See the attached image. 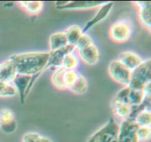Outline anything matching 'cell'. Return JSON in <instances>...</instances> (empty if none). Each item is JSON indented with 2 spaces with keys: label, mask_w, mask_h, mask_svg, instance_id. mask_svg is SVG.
<instances>
[{
  "label": "cell",
  "mask_w": 151,
  "mask_h": 142,
  "mask_svg": "<svg viewBox=\"0 0 151 142\" xmlns=\"http://www.w3.org/2000/svg\"><path fill=\"white\" fill-rule=\"evenodd\" d=\"M18 75L17 70L13 62L10 58L4 60L0 64V81L12 83Z\"/></svg>",
  "instance_id": "12"
},
{
  "label": "cell",
  "mask_w": 151,
  "mask_h": 142,
  "mask_svg": "<svg viewBox=\"0 0 151 142\" xmlns=\"http://www.w3.org/2000/svg\"><path fill=\"white\" fill-rule=\"evenodd\" d=\"M21 7L31 15H37L41 12L44 7V3L42 1H20Z\"/></svg>",
  "instance_id": "21"
},
{
  "label": "cell",
  "mask_w": 151,
  "mask_h": 142,
  "mask_svg": "<svg viewBox=\"0 0 151 142\" xmlns=\"http://www.w3.org/2000/svg\"><path fill=\"white\" fill-rule=\"evenodd\" d=\"M111 107L115 116L121 119L122 120H125V119L131 117L133 108L127 103L113 100L111 103Z\"/></svg>",
  "instance_id": "15"
},
{
  "label": "cell",
  "mask_w": 151,
  "mask_h": 142,
  "mask_svg": "<svg viewBox=\"0 0 151 142\" xmlns=\"http://www.w3.org/2000/svg\"><path fill=\"white\" fill-rule=\"evenodd\" d=\"M75 50V47L72 45H66V47L60 48L55 51H50L49 55L48 63L47 67H54L55 69L60 68L61 66L62 61L63 58L67 55L73 53Z\"/></svg>",
  "instance_id": "10"
},
{
  "label": "cell",
  "mask_w": 151,
  "mask_h": 142,
  "mask_svg": "<svg viewBox=\"0 0 151 142\" xmlns=\"http://www.w3.org/2000/svg\"><path fill=\"white\" fill-rule=\"evenodd\" d=\"M139 142H145L150 140L151 136V128L148 126H139L137 131Z\"/></svg>",
  "instance_id": "27"
},
{
  "label": "cell",
  "mask_w": 151,
  "mask_h": 142,
  "mask_svg": "<svg viewBox=\"0 0 151 142\" xmlns=\"http://www.w3.org/2000/svg\"><path fill=\"white\" fill-rule=\"evenodd\" d=\"M78 64H79V60L73 52L67 55L63 58L60 67L65 70H76Z\"/></svg>",
  "instance_id": "23"
},
{
  "label": "cell",
  "mask_w": 151,
  "mask_h": 142,
  "mask_svg": "<svg viewBox=\"0 0 151 142\" xmlns=\"http://www.w3.org/2000/svg\"><path fill=\"white\" fill-rule=\"evenodd\" d=\"M114 3L111 1L108 2H104L100 7H99V10H97V13H95L94 17L90 19L86 24L85 27L83 28V33H86L87 31L89 30L90 29L97 25L100 22H103L104 19H106L109 15L110 12L111 11L113 8Z\"/></svg>",
  "instance_id": "8"
},
{
  "label": "cell",
  "mask_w": 151,
  "mask_h": 142,
  "mask_svg": "<svg viewBox=\"0 0 151 142\" xmlns=\"http://www.w3.org/2000/svg\"><path fill=\"white\" fill-rule=\"evenodd\" d=\"M79 57L86 64L92 66L95 65L100 59V52L94 44L78 49Z\"/></svg>",
  "instance_id": "11"
},
{
  "label": "cell",
  "mask_w": 151,
  "mask_h": 142,
  "mask_svg": "<svg viewBox=\"0 0 151 142\" xmlns=\"http://www.w3.org/2000/svg\"><path fill=\"white\" fill-rule=\"evenodd\" d=\"M22 142H52V141L38 133L28 132L23 136Z\"/></svg>",
  "instance_id": "24"
},
{
  "label": "cell",
  "mask_w": 151,
  "mask_h": 142,
  "mask_svg": "<svg viewBox=\"0 0 151 142\" xmlns=\"http://www.w3.org/2000/svg\"><path fill=\"white\" fill-rule=\"evenodd\" d=\"M132 32V25L129 21L119 19L112 24L109 29V35L114 42L124 43L131 38Z\"/></svg>",
  "instance_id": "4"
},
{
  "label": "cell",
  "mask_w": 151,
  "mask_h": 142,
  "mask_svg": "<svg viewBox=\"0 0 151 142\" xmlns=\"http://www.w3.org/2000/svg\"><path fill=\"white\" fill-rule=\"evenodd\" d=\"M139 125L135 122L134 119L122 120L119 125L117 142H139L137 131Z\"/></svg>",
  "instance_id": "6"
},
{
  "label": "cell",
  "mask_w": 151,
  "mask_h": 142,
  "mask_svg": "<svg viewBox=\"0 0 151 142\" xmlns=\"http://www.w3.org/2000/svg\"><path fill=\"white\" fill-rule=\"evenodd\" d=\"M49 42L50 51H55L68 45V41L64 32H57L52 34Z\"/></svg>",
  "instance_id": "17"
},
{
  "label": "cell",
  "mask_w": 151,
  "mask_h": 142,
  "mask_svg": "<svg viewBox=\"0 0 151 142\" xmlns=\"http://www.w3.org/2000/svg\"><path fill=\"white\" fill-rule=\"evenodd\" d=\"M139 126H148L151 125L150 108L142 106L133 118Z\"/></svg>",
  "instance_id": "18"
},
{
  "label": "cell",
  "mask_w": 151,
  "mask_h": 142,
  "mask_svg": "<svg viewBox=\"0 0 151 142\" xmlns=\"http://www.w3.org/2000/svg\"><path fill=\"white\" fill-rule=\"evenodd\" d=\"M64 33L67 39L68 44L75 47L80 37L82 35L83 29L81 27L77 24L71 25L64 31Z\"/></svg>",
  "instance_id": "19"
},
{
  "label": "cell",
  "mask_w": 151,
  "mask_h": 142,
  "mask_svg": "<svg viewBox=\"0 0 151 142\" xmlns=\"http://www.w3.org/2000/svg\"><path fill=\"white\" fill-rule=\"evenodd\" d=\"M49 55L48 52H26L13 54L10 59L15 64L18 74L32 76L41 74L47 68Z\"/></svg>",
  "instance_id": "1"
},
{
  "label": "cell",
  "mask_w": 151,
  "mask_h": 142,
  "mask_svg": "<svg viewBox=\"0 0 151 142\" xmlns=\"http://www.w3.org/2000/svg\"><path fill=\"white\" fill-rule=\"evenodd\" d=\"M87 89H88V82H87L86 79L81 73L78 75L75 82L69 88V91L78 95L85 94Z\"/></svg>",
  "instance_id": "20"
},
{
  "label": "cell",
  "mask_w": 151,
  "mask_h": 142,
  "mask_svg": "<svg viewBox=\"0 0 151 142\" xmlns=\"http://www.w3.org/2000/svg\"><path fill=\"white\" fill-rule=\"evenodd\" d=\"M118 60L131 71L138 67L144 60L137 53L133 51L122 52L119 54Z\"/></svg>",
  "instance_id": "13"
},
{
  "label": "cell",
  "mask_w": 151,
  "mask_h": 142,
  "mask_svg": "<svg viewBox=\"0 0 151 142\" xmlns=\"http://www.w3.org/2000/svg\"><path fill=\"white\" fill-rule=\"evenodd\" d=\"M64 72L65 69L60 67L55 69L52 75L51 81L55 88L59 90H66V85L64 83Z\"/></svg>",
  "instance_id": "22"
},
{
  "label": "cell",
  "mask_w": 151,
  "mask_h": 142,
  "mask_svg": "<svg viewBox=\"0 0 151 142\" xmlns=\"http://www.w3.org/2000/svg\"><path fill=\"white\" fill-rule=\"evenodd\" d=\"M109 73L111 77L119 84L128 86L131 80V71L125 67L118 59L113 60L109 66Z\"/></svg>",
  "instance_id": "5"
},
{
  "label": "cell",
  "mask_w": 151,
  "mask_h": 142,
  "mask_svg": "<svg viewBox=\"0 0 151 142\" xmlns=\"http://www.w3.org/2000/svg\"><path fill=\"white\" fill-rule=\"evenodd\" d=\"M92 44H94V43H93V41L91 37L87 33H83L82 35L78 39V42L75 44V47L77 49H81L88 47V46L91 45Z\"/></svg>",
  "instance_id": "28"
},
{
  "label": "cell",
  "mask_w": 151,
  "mask_h": 142,
  "mask_svg": "<svg viewBox=\"0 0 151 142\" xmlns=\"http://www.w3.org/2000/svg\"><path fill=\"white\" fill-rule=\"evenodd\" d=\"M145 100L144 92L142 90H137L129 87L127 96L128 105L132 108H137L142 105Z\"/></svg>",
  "instance_id": "16"
},
{
  "label": "cell",
  "mask_w": 151,
  "mask_h": 142,
  "mask_svg": "<svg viewBox=\"0 0 151 142\" xmlns=\"http://www.w3.org/2000/svg\"><path fill=\"white\" fill-rule=\"evenodd\" d=\"M16 94L17 92L13 84L0 81V97H12L16 96Z\"/></svg>",
  "instance_id": "26"
},
{
  "label": "cell",
  "mask_w": 151,
  "mask_h": 142,
  "mask_svg": "<svg viewBox=\"0 0 151 142\" xmlns=\"http://www.w3.org/2000/svg\"><path fill=\"white\" fill-rule=\"evenodd\" d=\"M119 124L110 118L103 127L94 133L87 142H117Z\"/></svg>",
  "instance_id": "3"
},
{
  "label": "cell",
  "mask_w": 151,
  "mask_h": 142,
  "mask_svg": "<svg viewBox=\"0 0 151 142\" xmlns=\"http://www.w3.org/2000/svg\"><path fill=\"white\" fill-rule=\"evenodd\" d=\"M31 80V76L18 74L12 82L13 86L16 90L19 95V100L22 104L25 101V99L29 93V82Z\"/></svg>",
  "instance_id": "9"
},
{
  "label": "cell",
  "mask_w": 151,
  "mask_h": 142,
  "mask_svg": "<svg viewBox=\"0 0 151 142\" xmlns=\"http://www.w3.org/2000/svg\"><path fill=\"white\" fill-rule=\"evenodd\" d=\"M15 121V115L10 109L2 108L0 109V126L8 125Z\"/></svg>",
  "instance_id": "25"
},
{
  "label": "cell",
  "mask_w": 151,
  "mask_h": 142,
  "mask_svg": "<svg viewBox=\"0 0 151 142\" xmlns=\"http://www.w3.org/2000/svg\"><path fill=\"white\" fill-rule=\"evenodd\" d=\"M104 1H58L55 3L56 8L59 10H83L100 7Z\"/></svg>",
  "instance_id": "7"
},
{
  "label": "cell",
  "mask_w": 151,
  "mask_h": 142,
  "mask_svg": "<svg viewBox=\"0 0 151 142\" xmlns=\"http://www.w3.org/2000/svg\"><path fill=\"white\" fill-rule=\"evenodd\" d=\"M151 83V60H143L141 65L131 71V80L128 87L137 90H143Z\"/></svg>",
  "instance_id": "2"
},
{
  "label": "cell",
  "mask_w": 151,
  "mask_h": 142,
  "mask_svg": "<svg viewBox=\"0 0 151 142\" xmlns=\"http://www.w3.org/2000/svg\"><path fill=\"white\" fill-rule=\"evenodd\" d=\"M134 4L139 8V20L141 22L142 24L146 29H147V30L150 31L151 27L150 1H136Z\"/></svg>",
  "instance_id": "14"
}]
</instances>
